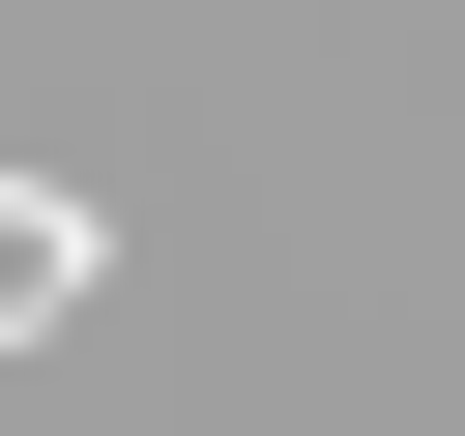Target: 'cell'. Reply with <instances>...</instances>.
<instances>
[{
    "instance_id": "obj_1",
    "label": "cell",
    "mask_w": 465,
    "mask_h": 436,
    "mask_svg": "<svg viewBox=\"0 0 465 436\" xmlns=\"http://www.w3.org/2000/svg\"><path fill=\"white\" fill-rule=\"evenodd\" d=\"M87 262H116V233H87L58 174H0V349H29V320H87Z\"/></svg>"
}]
</instances>
